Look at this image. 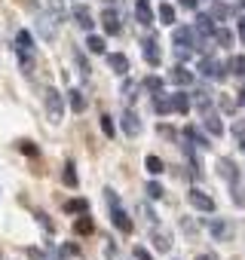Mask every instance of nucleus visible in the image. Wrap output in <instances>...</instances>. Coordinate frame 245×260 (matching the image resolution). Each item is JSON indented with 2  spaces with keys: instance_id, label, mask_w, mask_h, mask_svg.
<instances>
[{
  "instance_id": "obj_1",
  "label": "nucleus",
  "mask_w": 245,
  "mask_h": 260,
  "mask_svg": "<svg viewBox=\"0 0 245 260\" xmlns=\"http://www.w3.org/2000/svg\"><path fill=\"white\" fill-rule=\"evenodd\" d=\"M172 40H175V55L184 61V58H190V46H196V37H193V28H175V34H172Z\"/></svg>"
},
{
  "instance_id": "obj_2",
  "label": "nucleus",
  "mask_w": 245,
  "mask_h": 260,
  "mask_svg": "<svg viewBox=\"0 0 245 260\" xmlns=\"http://www.w3.org/2000/svg\"><path fill=\"white\" fill-rule=\"evenodd\" d=\"M43 104H46L49 122H62V116H65V98H62V92H58V89H46Z\"/></svg>"
},
{
  "instance_id": "obj_3",
  "label": "nucleus",
  "mask_w": 245,
  "mask_h": 260,
  "mask_svg": "<svg viewBox=\"0 0 245 260\" xmlns=\"http://www.w3.org/2000/svg\"><path fill=\"white\" fill-rule=\"evenodd\" d=\"M71 16H74V22L83 28V31H92V25H95V19H92V10L89 7H83V4H77L74 10H71Z\"/></svg>"
},
{
  "instance_id": "obj_4",
  "label": "nucleus",
  "mask_w": 245,
  "mask_h": 260,
  "mask_svg": "<svg viewBox=\"0 0 245 260\" xmlns=\"http://www.w3.org/2000/svg\"><path fill=\"white\" fill-rule=\"evenodd\" d=\"M110 220H113V226L119 233H132V220H129V214L122 211L119 205H110Z\"/></svg>"
},
{
  "instance_id": "obj_5",
  "label": "nucleus",
  "mask_w": 245,
  "mask_h": 260,
  "mask_svg": "<svg viewBox=\"0 0 245 260\" xmlns=\"http://www.w3.org/2000/svg\"><path fill=\"white\" fill-rule=\"evenodd\" d=\"M122 132H126L129 138L141 135V119H138V113H135V110H126V113H122Z\"/></svg>"
},
{
  "instance_id": "obj_6",
  "label": "nucleus",
  "mask_w": 245,
  "mask_h": 260,
  "mask_svg": "<svg viewBox=\"0 0 245 260\" xmlns=\"http://www.w3.org/2000/svg\"><path fill=\"white\" fill-rule=\"evenodd\" d=\"M199 71H202L205 77H211V80H224V64H221L218 58H202V61H199Z\"/></svg>"
},
{
  "instance_id": "obj_7",
  "label": "nucleus",
  "mask_w": 245,
  "mask_h": 260,
  "mask_svg": "<svg viewBox=\"0 0 245 260\" xmlns=\"http://www.w3.org/2000/svg\"><path fill=\"white\" fill-rule=\"evenodd\" d=\"M187 199H190V205H193L196 211H215V199H211V196H205L202 190H193Z\"/></svg>"
},
{
  "instance_id": "obj_8",
  "label": "nucleus",
  "mask_w": 245,
  "mask_h": 260,
  "mask_svg": "<svg viewBox=\"0 0 245 260\" xmlns=\"http://www.w3.org/2000/svg\"><path fill=\"white\" fill-rule=\"evenodd\" d=\"M16 52L19 55H34V37L28 31H16Z\"/></svg>"
},
{
  "instance_id": "obj_9",
  "label": "nucleus",
  "mask_w": 245,
  "mask_h": 260,
  "mask_svg": "<svg viewBox=\"0 0 245 260\" xmlns=\"http://www.w3.org/2000/svg\"><path fill=\"white\" fill-rule=\"evenodd\" d=\"M107 64H110V71H113V74H119V77H126V71H129V58L122 55V52L107 55Z\"/></svg>"
},
{
  "instance_id": "obj_10",
  "label": "nucleus",
  "mask_w": 245,
  "mask_h": 260,
  "mask_svg": "<svg viewBox=\"0 0 245 260\" xmlns=\"http://www.w3.org/2000/svg\"><path fill=\"white\" fill-rule=\"evenodd\" d=\"M101 22H104V31H107V34H113V37L119 34V16H116L113 10H104V13H101Z\"/></svg>"
},
{
  "instance_id": "obj_11",
  "label": "nucleus",
  "mask_w": 245,
  "mask_h": 260,
  "mask_svg": "<svg viewBox=\"0 0 245 260\" xmlns=\"http://www.w3.org/2000/svg\"><path fill=\"white\" fill-rule=\"evenodd\" d=\"M218 175H221L224 181H230V184L239 181V172H236V166H233L230 159H221V162H218Z\"/></svg>"
},
{
  "instance_id": "obj_12",
  "label": "nucleus",
  "mask_w": 245,
  "mask_h": 260,
  "mask_svg": "<svg viewBox=\"0 0 245 260\" xmlns=\"http://www.w3.org/2000/svg\"><path fill=\"white\" fill-rule=\"evenodd\" d=\"M135 19H138L141 25H150V22H154V10H150L147 0H138V4H135Z\"/></svg>"
},
{
  "instance_id": "obj_13",
  "label": "nucleus",
  "mask_w": 245,
  "mask_h": 260,
  "mask_svg": "<svg viewBox=\"0 0 245 260\" xmlns=\"http://www.w3.org/2000/svg\"><path fill=\"white\" fill-rule=\"evenodd\" d=\"M55 19H49V16H40L37 19V28H40V37L43 40H55V25H52Z\"/></svg>"
},
{
  "instance_id": "obj_14",
  "label": "nucleus",
  "mask_w": 245,
  "mask_h": 260,
  "mask_svg": "<svg viewBox=\"0 0 245 260\" xmlns=\"http://www.w3.org/2000/svg\"><path fill=\"white\" fill-rule=\"evenodd\" d=\"M141 46H144V61H147V64H160V49H157V40H154V37H147Z\"/></svg>"
},
{
  "instance_id": "obj_15",
  "label": "nucleus",
  "mask_w": 245,
  "mask_h": 260,
  "mask_svg": "<svg viewBox=\"0 0 245 260\" xmlns=\"http://www.w3.org/2000/svg\"><path fill=\"white\" fill-rule=\"evenodd\" d=\"M193 80H196V77H193V74H190L184 64H178V68L172 71V83H175V86H190Z\"/></svg>"
},
{
  "instance_id": "obj_16",
  "label": "nucleus",
  "mask_w": 245,
  "mask_h": 260,
  "mask_svg": "<svg viewBox=\"0 0 245 260\" xmlns=\"http://www.w3.org/2000/svg\"><path fill=\"white\" fill-rule=\"evenodd\" d=\"M193 34H215V19L211 16H196Z\"/></svg>"
},
{
  "instance_id": "obj_17",
  "label": "nucleus",
  "mask_w": 245,
  "mask_h": 260,
  "mask_svg": "<svg viewBox=\"0 0 245 260\" xmlns=\"http://www.w3.org/2000/svg\"><path fill=\"white\" fill-rule=\"evenodd\" d=\"M68 104H71L74 113H83V110H86V98H83V92H80V89H71V92H68Z\"/></svg>"
},
{
  "instance_id": "obj_18",
  "label": "nucleus",
  "mask_w": 245,
  "mask_h": 260,
  "mask_svg": "<svg viewBox=\"0 0 245 260\" xmlns=\"http://www.w3.org/2000/svg\"><path fill=\"white\" fill-rule=\"evenodd\" d=\"M65 211L68 214H89V202L86 199H68L65 202Z\"/></svg>"
},
{
  "instance_id": "obj_19",
  "label": "nucleus",
  "mask_w": 245,
  "mask_h": 260,
  "mask_svg": "<svg viewBox=\"0 0 245 260\" xmlns=\"http://www.w3.org/2000/svg\"><path fill=\"white\" fill-rule=\"evenodd\" d=\"M92 230H95V223H92V217H89V214L77 217V223H74V233H77V236H89Z\"/></svg>"
},
{
  "instance_id": "obj_20",
  "label": "nucleus",
  "mask_w": 245,
  "mask_h": 260,
  "mask_svg": "<svg viewBox=\"0 0 245 260\" xmlns=\"http://www.w3.org/2000/svg\"><path fill=\"white\" fill-rule=\"evenodd\" d=\"M86 46H89V52H95V55H104V49H107V43H104V37H98V34H89V40H86Z\"/></svg>"
},
{
  "instance_id": "obj_21",
  "label": "nucleus",
  "mask_w": 245,
  "mask_h": 260,
  "mask_svg": "<svg viewBox=\"0 0 245 260\" xmlns=\"http://www.w3.org/2000/svg\"><path fill=\"white\" fill-rule=\"evenodd\" d=\"M172 110L187 113V110H190V95H187V92H178V95L172 98Z\"/></svg>"
},
{
  "instance_id": "obj_22",
  "label": "nucleus",
  "mask_w": 245,
  "mask_h": 260,
  "mask_svg": "<svg viewBox=\"0 0 245 260\" xmlns=\"http://www.w3.org/2000/svg\"><path fill=\"white\" fill-rule=\"evenodd\" d=\"M205 132L215 135V138H221V135H224V122H221L218 116H208V119H205Z\"/></svg>"
},
{
  "instance_id": "obj_23",
  "label": "nucleus",
  "mask_w": 245,
  "mask_h": 260,
  "mask_svg": "<svg viewBox=\"0 0 245 260\" xmlns=\"http://www.w3.org/2000/svg\"><path fill=\"white\" fill-rule=\"evenodd\" d=\"M154 110H157V113H169V110H172V98H166L163 92H157V95H154Z\"/></svg>"
},
{
  "instance_id": "obj_24",
  "label": "nucleus",
  "mask_w": 245,
  "mask_h": 260,
  "mask_svg": "<svg viewBox=\"0 0 245 260\" xmlns=\"http://www.w3.org/2000/svg\"><path fill=\"white\" fill-rule=\"evenodd\" d=\"M211 40H215L218 46H230V43H233V34H230L227 28H215V34H211Z\"/></svg>"
},
{
  "instance_id": "obj_25",
  "label": "nucleus",
  "mask_w": 245,
  "mask_h": 260,
  "mask_svg": "<svg viewBox=\"0 0 245 260\" xmlns=\"http://www.w3.org/2000/svg\"><path fill=\"white\" fill-rule=\"evenodd\" d=\"M154 245H157L160 251H169V248H172V239H169V233L157 230V233H154Z\"/></svg>"
},
{
  "instance_id": "obj_26",
  "label": "nucleus",
  "mask_w": 245,
  "mask_h": 260,
  "mask_svg": "<svg viewBox=\"0 0 245 260\" xmlns=\"http://www.w3.org/2000/svg\"><path fill=\"white\" fill-rule=\"evenodd\" d=\"M160 19H163V25H175V7L172 4H163L160 7Z\"/></svg>"
},
{
  "instance_id": "obj_27",
  "label": "nucleus",
  "mask_w": 245,
  "mask_h": 260,
  "mask_svg": "<svg viewBox=\"0 0 245 260\" xmlns=\"http://www.w3.org/2000/svg\"><path fill=\"white\" fill-rule=\"evenodd\" d=\"M211 236H215V239H227V236H230V226H227L224 220H211Z\"/></svg>"
},
{
  "instance_id": "obj_28",
  "label": "nucleus",
  "mask_w": 245,
  "mask_h": 260,
  "mask_svg": "<svg viewBox=\"0 0 245 260\" xmlns=\"http://www.w3.org/2000/svg\"><path fill=\"white\" fill-rule=\"evenodd\" d=\"M144 169H147L150 175H160V172H163V159H160V156H147V159H144Z\"/></svg>"
},
{
  "instance_id": "obj_29",
  "label": "nucleus",
  "mask_w": 245,
  "mask_h": 260,
  "mask_svg": "<svg viewBox=\"0 0 245 260\" xmlns=\"http://www.w3.org/2000/svg\"><path fill=\"white\" fill-rule=\"evenodd\" d=\"M62 178H65V184H68V187H77V172H74V162H68V166H65Z\"/></svg>"
},
{
  "instance_id": "obj_30",
  "label": "nucleus",
  "mask_w": 245,
  "mask_h": 260,
  "mask_svg": "<svg viewBox=\"0 0 245 260\" xmlns=\"http://www.w3.org/2000/svg\"><path fill=\"white\" fill-rule=\"evenodd\" d=\"M144 89L157 95V92H163V80H160V77H147V80H144Z\"/></svg>"
},
{
  "instance_id": "obj_31",
  "label": "nucleus",
  "mask_w": 245,
  "mask_h": 260,
  "mask_svg": "<svg viewBox=\"0 0 245 260\" xmlns=\"http://www.w3.org/2000/svg\"><path fill=\"white\" fill-rule=\"evenodd\" d=\"M230 68H233V74H239V77H245V55H233V61H230Z\"/></svg>"
},
{
  "instance_id": "obj_32",
  "label": "nucleus",
  "mask_w": 245,
  "mask_h": 260,
  "mask_svg": "<svg viewBox=\"0 0 245 260\" xmlns=\"http://www.w3.org/2000/svg\"><path fill=\"white\" fill-rule=\"evenodd\" d=\"M101 132H104L107 138H113V135H116V125H113V119H110V116H101Z\"/></svg>"
},
{
  "instance_id": "obj_33",
  "label": "nucleus",
  "mask_w": 245,
  "mask_h": 260,
  "mask_svg": "<svg viewBox=\"0 0 245 260\" xmlns=\"http://www.w3.org/2000/svg\"><path fill=\"white\" fill-rule=\"evenodd\" d=\"M74 58H77V64H80V74H83V77L89 80V71H92V68L86 64V58H83V52H74Z\"/></svg>"
},
{
  "instance_id": "obj_34",
  "label": "nucleus",
  "mask_w": 245,
  "mask_h": 260,
  "mask_svg": "<svg viewBox=\"0 0 245 260\" xmlns=\"http://www.w3.org/2000/svg\"><path fill=\"white\" fill-rule=\"evenodd\" d=\"M104 257H107V260H122V254H119V251H116V245H110V242L104 245Z\"/></svg>"
},
{
  "instance_id": "obj_35",
  "label": "nucleus",
  "mask_w": 245,
  "mask_h": 260,
  "mask_svg": "<svg viewBox=\"0 0 245 260\" xmlns=\"http://www.w3.org/2000/svg\"><path fill=\"white\" fill-rule=\"evenodd\" d=\"M19 150H22L25 156H37V147H34L31 141H19Z\"/></svg>"
},
{
  "instance_id": "obj_36",
  "label": "nucleus",
  "mask_w": 245,
  "mask_h": 260,
  "mask_svg": "<svg viewBox=\"0 0 245 260\" xmlns=\"http://www.w3.org/2000/svg\"><path fill=\"white\" fill-rule=\"evenodd\" d=\"M147 196H150V199H163V187H160L157 181H154V184H147Z\"/></svg>"
},
{
  "instance_id": "obj_37",
  "label": "nucleus",
  "mask_w": 245,
  "mask_h": 260,
  "mask_svg": "<svg viewBox=\"0 0 245 260\" xmlns=\"http://www.w3.org/2000/svg\"><path fill=\"white\" fill-rule=\"evenodd\" d=\"M230 16V10L227 7H221V4H215V10H211V19H227Z\"/></svg>"
},
{
  "instance_id": "obj_38",
  "label": "nucleus",
  "mask_w": 245,
  "mask_h": 260,
  "mask_svg": "<svg viewBox=\"0 0 245 260\" xmlns=\"http://www.w3.org/2000/svg\"><path fill=\"white\" fill-rule=\"evenodd\" d=\"M208 104H211V98H208V92H196V107H202V110H205Z\"/></svg>"
},
{
  "instance_id": "obj_39",
  "label": "nucleus",
  "mask_w": 245,
  "mask_h": 260,
  "mask_svg": "<svg viewBox=\"0 0 245 260\" xmlns=\"http://www.w3.org/2000/svg\"><path fill=\"white\" fill-rule=\"evenodd\" d=\"M122 95L132 101V98H135V83H126V86H122Z\"/></svg>"
},
{
  "instance_id": "obj_40",
  "label": "nucleus",
  "mask_w": 245,
  "mask_h": 260,
  "mask_svg": "<svg viewBox=\"0 0 245 260\" xmlns=\"http://www.w3.org/2000/svg\"><path fill=\"white\" fill-rule=\"evenodd\" d=\"M135 257H138V260H154V257H150L144 248H135Z\"/></svg>"
},
{
  "instance_id": "obj_41",
  "label": "nucleus",
  "mask_w": 245,
  "mask_h": 260,
  "mask_svg": "<svg viewBox=\"0 0 245 260\" xmlns=\"http://www.w3.org/2000/svg\"><path fill=\"white\" fill-rule=\"evenodd\" d=\"M28 257H31V260H43V254H40L37 248H28Z\"/></svg>"
},
{
  "instance_id": "obj_42",
  "label": "nucleus",
  "mask_w": 245,
  "mask_h": 260,
  "mask_svg": "<svg viewBox=\"0 0 245 260\" xmlns=\"http://www.w3.org/2000/svg\"><path fill=\"white\" fill-rule=\"evenodd\" d=\"M233 132H236V135L242 138V135H245V122H236V128H233Z\"/></svg>"
},
{
  "instance_id": "obj_43",
  "label": "nucleus",
  "mask_w": 245,
  "mask_h": 260,
  "mask_svg": "<svg viewBox=\"0 0 245 260\" xmlns=\"http://www.w3.org/2000/svg\"><path fill=\"white\" fill-rule=\"evenodd\" d=\"M239 37H242V40H245V16H242V19H239Z\"/></svg>"
},
{
  "instance_id": "obj_44",
  "label": "nucleus",
  "mask_w": 245,
  "mask_h": 260,
  "mask_svg": "<svg viewBox=\"0 0 245 260\" xmlns=\"http://www.w3.org/2000/svg\"><path fill=\"white\" fill-rule=\"evenodd\" d=\"M181 7H187V10H193V7H196V0H181Z\"/></svg>"
},
{
  "instance_id": "obj_45",
  "label": "nucleus",
  "mask_w": 245,
  "mask_h": 260,
  "mask_svg": "<svg viewBox=\"0 0 245 260\" xmlns=\"http://www.w3.org/2000/svg\"><path fill=\"white\" fill-rule=\"evenodd\" d=\"M239 104H245V89H242V92H239Z\"/></svg>"
},
{
  "instance_id": "obj_46",
  "label": "nucleus",
  "mask_w": 245,
  "mask_h": 260,
  "mask_svg": "<svg viewBox=\"0 0 245 260\" xmlns=\"http://www.w3.org/2000/svg\"><path fill=\"white\" fill-rule=\"evenodd\" d=\"M196 260H215V257H208V254H202V257H196Z\"/></svg>"
},
{
  "instance_id": "obj_47",
  "label": "nucleus",
  "mask_w": 245,
  "mask_h": 260,
  "mask_svg": "<svg viewBox=\"0 0 245 260\" xmlns=\"http://www.w3.org/2000/svg\"><path fill=\"white\" fill-rule=\"evenodd\" d=\"M239 4H242V7H245V0H239Z\"/></svg>"
}]
</instances>
